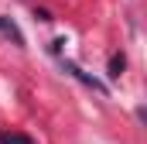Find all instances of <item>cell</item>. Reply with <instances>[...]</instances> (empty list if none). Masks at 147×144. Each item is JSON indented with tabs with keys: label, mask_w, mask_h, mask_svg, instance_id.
I'll return each instance as SVG.
<instances>
[{
	"label": "cell",
	"mask_w": 147,
	"mask_h": 144,
	"mask_svg": "<svg viewBox=\"0 0 147 144\" xmlns=\"http://www.w3.org/2000/svg\"><path fill=\"white\" fill-rule=\"evenodd\" d=\"M0 35H3V38H10L17 48H24V35H21V28H17L10 17H3V14H0Z\"/></svg>",
	"instance_id": "7a4b0ae2"
},
{
	"label": "cell",
	"mask_w": 147,
	"mask_h": 144,
	"mask_svg": "<svg viewBox=\"0 0 147 144\" xmlns=\"http://www.w3.org/2000/svg\"><path fill=\"white\" fill-rule=\"evenodd\" d=\"M65 72H69V75H75V79H79L82 86H89V89H96V93H106V86H103L99 79H92L89 72H82L79 65H72V62H65Z\"/></svg>",
	"instance_id": "6da1fadb"
},
{
	"label": "cell",
	"mask_w": 147,
	"mask_h": 144,
	"mask_svg": "<svg viewBox=\"0 0 147 144\" xmlns=\"http://www.w3.org/2000/svg\"><path fill=\"white\" fill-rule=\"evenodd\" d=\"M0 144H34V137L24 130H0Z\"/></svg>",
	"instance_id": "3957f363"
},
{
	"label": "cell",
	"mask_w": 147,
	"mask_h": 144,
	"mask_svg": "<svg viewBox=\"0 0 147 144\" xmlns=\"http://www.w3.org/2000/svg\"><path fill=\"white\" fill-rule=\"evenodd\" d=\"M123 69H127V55H123V52H116V55H110V79H120V75H123Z\"/></svg>",
	"instance_id": "277c9868"
},
{
	"label": "cell",
	"mask_w": 147,
	"mask_h": 144,
	"mask_svg": "<svg viewBox=\"0 0 147 144\" xmlns=\"http://www.w3.org/2000/svg\"><path fill=\"white\" fill-rule=\"evenodd\" d=\"M34 21H41V24H48V21H51V14H48L45 7H34Z\"/></svg>",
	"instance_id": "5b68a950"
}]
</instances>
